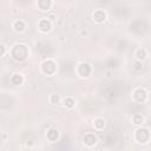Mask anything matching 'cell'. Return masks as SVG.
Instances as JSON below:
<instances>
[{
    "instance_id": "7a4b0ae2",
    "label": "cell",
    "mask_w": 151,
    "mask_h": 151,
    "mask_svg": "<svg viewBox=\"0 0 151 151\" xmlns=\"http://www.w3.org/2000/svg\"><path fill=\"white\" fill-rule=\"evenodd\" d=\"M134 138L138 143H146L150 138V132H149L147 129H138L136 131Z\"/></svg>"
},
{
    "instance_id": "2e32d148",
    "label": "cell",
    "mask_w": 151,
    "mask_h": 151,
    "mask_svg": "<svg viewBox=\"0 0 151 151\" xmlns=\"http://www.w3.org/2000/svg\"><path fill=\"white\" fill-rule=\"evenodd\" d=\"M104 126H105V120H104L103 118H97V119L94 120V127H96L97 130H101Z\"/></svg>"
},
{
    "instance_id": "52a82bcc",
    "label": "cell",
    "mask_w": 151,
    "mask_h": 151,
    "mask_svg": "<svg viewBox=\"0 0 151 151\" xmlns=\"http://www.w3.org/2000/svg\"><path fill=\"white\" fill-rule=\"evenodd\" d=\"M105 19H106V14H105L104 11H101V9H97V11L93 13V20H94L96 22L101 24V22L105 21Z\"/></svg>"
},
{
    "instance_id": "e0dca14e",
    "label": "cell",
    "mask_w": 151,
    "mask_h": 151,
    "mask_svg": "<svg viewBox=\"0 0 151 151\" xmlns=\"http://www.w3.org/2000/svg\"><path fill=\"white\" fill-rule=\"evenodd\" d=\"M50 101H51L52 104H57V103L59 101V96H58V94H52L51 98H50Z\"/></svg>"
},
{
    "instance_id": "6da1fadb",
    "label": "cell",
    "mask_w": 151,
    "mask_h": 151,
    "mask_svg": "<svg viewBox=\"0 0 151 151\" xmlns=\"http://www.w3.org/2000/svg\"><path fill=\"white\" fill-rule=\"evenodd\" d=\"M27 47L22 44H17L13 46L12 48V57L14 60L17 61H21V60H25L27 58Z\"/></svg>"
},
{
    "instance_id": "5bb4252c",
    "label": "cell",
    "mask_w": 151,
    "mask_h": 151,
    "mask_svg": "<svg viewBox=\"0 0 151 151\" xmlns=\"http://www.w3.org/2000/svg\"><path fill=\"white\" fill-rule=\"evenodd\" d=\"M63 104H64V106H65V107L71 109V107H73V106H74V100H73L71 97H67V98H65V99L63 100Z\"/></svg>"
},
{
    "instance_id": "ba28073f",
    "label": "cell",
    "mask_w": 151,
    "mask_h": 151,
    "mask_svg": "<svg viewBox=\"0 0 151 151\" xmlns=\"http://www.w3.org/2000/svg\"><path fill=\"white\" fill-rule=\"evenodd\" d=\"M84 143L87 145V146H92L97 143V137L93 134V133H87L85 134L84 137Z\"/></svg>"
},
{
    "instance_id": "7c38bea8",
    "label": "cell",
    "mask_w": 151,
    "mask_h": 151,
    "mask_svg": "<svg viewBox=\"0 0 151 151\" xmlns=\"http://www.w3.org/2000/svg\"><path fill=\"white\" fill-rule=\"evenodd\" d=\"M13 28H14L15 31L20 32V31H22V29L25 28V22L21 21V20H17V21L13 22Z\"/></svg>"
},
{
    "instance_id": "30bf717a",
    "label": "cell",
    "mask_w": 151,
    "mask_h": 151,
    "mask_svg": "<svg viewBox=\"0 0 151 151\" xmlns=\"http://www.w3.org/2000/svg\"><path fill=\"white\" fill-rule=\"evenodd\" d=\"M22 81H24V78H22L21 74H19V73L12 74V77H11V83H12V84H14V85H20Z\"/></svg>"
},
{
    "instance_id": "9c48e42d",
    "label": "cell",
    "mask_w": 151,
    "mask_h": 151,
    "mask_svg": "<svg viewBox=\"0 0 151 151\" xmlns=\"http://www.w3.org/2000/svg\"><path fill=\"white\" fill-rule=\"evenodd\" d=\"M52 1L51 0H38V6L41 11H48L51 8Z\"/></svg>"
},
{
    "instance_id": "8992f818",
    "label": "cell",
    "mask_w": 151,
    "mask_h": 151,
    "mask_svg": "<svg viewBox=\"0 0 151 151\" xmlns=\"http://www.w3.org/2000/svg\"><path fill=\"white\" fill-rule=\"evenodd\" d=\"M39 26V29L41 32H48L51 28H52V22L48 20V19H41L38 24Z\"/></svg>"
},
{
    "instance_id": "ac0fdd59",
    "label": "cell",
    "mask_w": 151,
    "mask_h": 151,
    "mask_svg": "<svg viewBox=\"0 0 151 151\" xmlns=\"http://www.w3.org/2000/svg\"><path fill=\"white\" fill-rule=\"evenodd\" d=\"M4 53H5V45H1V57L4 55Z\"/></svg>"
},
{
    "instance_id": "4fadbf2b",
    "label": "cell",
    "mask_w": 151,
    "mask_h": 151,
    "mask_svg": "<svg viewBox=\"0 0 151 151\" xmlns=\"http://www.w3.org/2000/svg\"><path fill=\"white\" fill-rule=\"evenodd\" d=\"M134 57L137 58V60H143V59H145V57H146V51L144 50V48H139V50H137V52H136V54H134Z\"/></svg>"
},
{
    "instance_id": "8fae6325",
    "label": "cell",
    "mask_w": 151,
    "mask_h": 151,
    "mask_svg": "<svg viewBox=\"0 0 151 151\" xmlns=\"http://www.w3.org/2000/svg\"><path fill=\"white\" fill-rule=\"evenodd\" d=\"M58 136H59V133H58V131L54 130V129H51V130L47 132V139H48L50 142H55V140L58 139Z\"/></svg>"
},
{
    "instance_id": "277c9868",
    "label": "cell",
    "mask_w": 151,
    "mask_h": 151,
    "mask_svg": "<svg viewBox=\"0 0 151 151\" xmlns=\"http://www.w3.org/2000/svg\"><path fill=\"white\" fill-rule=\"evenodd\" d=\"M77 72H78V74H79L80 77H88V74L91 73V67H90L88 64L83 63V64H80V65L78 66Z\"/></svg>"
},
{
    "instance_id": "9a60e30c",
    "label": "cell",
    "mask_w": 151,
    "mask_h": 151,
    "mask_svg": "<svg viewBox=\"0 0 151 151\" xmlns=\"http://www.w3.org/2000/svg\"><path fill=\"white\" fill-rule=\"evenodd\" d=\"M132 122H133V124L139 125V124H142V123L144 122V118H143V116H142V114L136 113V114H133V116H132Z\"/></svg>"
},
{
    "instance_id": "3957f363",
    "label": "cell",
    "mask_w": 151,
    "mask_h": 151,
    "mask_svg": "<svg viewBox=\"0 0 151 151\" xmlns=\"http://www.w3.org/2000/svg\"><path fill=\"white\" fill-rule=\"evenodd\" d=\"M41 70L47 76L53 74L55 72V64H54V61L53 60H50V59L46 60V61H44L42 65H41Z\"/></svg>"
},
{
    "instance_id": "5b68a950",
    "label": "cell",
    "mask_w": 151,
    "mask_h": 151,
    "mask_svg": "<svg viewBox=\"0 0 151 151\" xmlns=\"http://www.w3.org/2000/svg\"><path fill=\"white\" fill-rule=\"evenodd\" d=\"M133 99L137 101V103H143L145 99H146V92H145V90H143V88H137L134 92H133Z\"/></svg>"
}]
</instances>
